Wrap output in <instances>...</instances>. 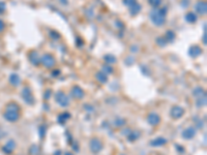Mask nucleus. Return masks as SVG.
<instances>
[{
  "label": "nucleus",
  "instance_id": "9",
  "mask_svg": "<svg viewBox=\"0 0 207 155\" xmlns=\"http://www.w3.org/2000/svg\"><path fill=\"white\" fill-rule=\"evenodd\" d=\"M41 63L45 65L46 67H53L55 64V59L53 57L52 55L50 54H46L43 56V58H41Z\"/></svg>",
  "mask_w": 207,
  "mask_h": 155
},
{
  "label": "nucleus",
  "instance_id": "12",
  "mask_svg": "<svg viewBox=\"0 0 207 155\" xmlns=\"http://www.w3.org/2000/svg\"><path fill=\"white\" fill-rule=\"evenodd\" d=\"M201 53H202V50H201V48L199 46H193L188 50V54L193 58L198 57L199 55H201Z\"/></svg>",
  "mask_w": 207,
  "mask_h": 155
},
{
  "label": "nucleus",
  "instance_id": "6",
  "mask_svg": "<svg viewBox=\"0 0 207 155\" xmlns=\"http://www.w3.org/2000/svg\"><path fill=\"white\" fill-rule=\"evenodd\" d=\"M183 114H184V110H183L181 107H179V106L172 107V109H171V111H170V116L173 119L181 118L183 116Z\"/></svg>",
  "mask_w": 207,
  "mask_h": 155
},
{
  "label": "nucleus",
  "instance_id": "18",
  "mask_svg": "<svg viewBox=\"0 0 207 155\" xmlns=\"http://www.w3.org/2000/svg\"><path fill=\"white\" fill-rule=\"evenodd\" d=\"M129 10H131V15H132V16H135V15H137L139 11L141 10V5L137 2V3L134 5V6L129 7Z\"/></svg>",
  "mask_w": 207,
  "mask_h": 155
},
{
  "label": "nucleus",
  "instance_id": "31",
  "mask_svg": "<svg viewBox=\"0 0 207 155\" xmlns=\"http://www.w3.org/2000/svg\"><path fill=\"white\" fill-rule=\"evenodd\" d=\"M65 155H74V154H73V153H70V152H66Z\"/></svg>",
  "mask_w": 207,
  "mask_h": 155
},
{
  "label": "nucleus",
  "instance_id": "28",
  "mask_svg": "<svg viewBox=\"0 0 207 155\" xmlns=\"http://www.w3.org/2000/svg\"><path fill=\"white\" fill-rule=\"evenodd\" d=\"M5 10V4L3 3V2H0V14L3 13Z\"/></svg>",
  "mask_w": 207,
  "mask_h": 155
},
{
  "label": "nucleus",
  "instance_id": "16",
  "mask_svg": "<svg viewBox=\"0 0 207 155\" xmlns=\"http://www.w3.org/2000/svg\"><path fill=\"white\" fill-rule=\"evenodd\" d=\"M185 20L188 21V23H195L197 21V16L193 11H190V13L185 15Z\"/></svg>",
  "mask_w": 207,
  "mask_h": 155
},
{
  "label": "nucleus",
  "instance_id": "29",
  "mask_svg": "<svg viewBox=\"0 0 207 155\" xmlns=\"http://www.w3.org/2000/svg\"><path fill=\"white\" fill-rule=\"evenodd\" d=\"M4 28H5V25H4V23L2 22V20H0V32H2L4 30Z\"/></svg>",
  "mask_w": 207,
  "mask_h": 155
},
{
  "label": "nucleus",
  "instance_id": "17",
  "mask_svg": "<svg viewBox=\"0 0 207 155\" xmlns=\"http://www.w3.org/2000/svg\"><path fill=\"white\" fill-rule=\"evenodd\" d=\"M96 80L99 81V83H102V84H104V83L107 82V76H106L105 73H104V71H99V73H96Z\"/></svg>",
  "mask_w": 207,
  "mask_h": 155
},
{
  "label": "nucleus",
  "instance_id": "24",
  "mask_svg": "<svg viewBox=\"0 0 207 155\" xmlns=\"http://www.w3.org/2000/svg\"><path fill=\"white\" fill-rule=\"evenodd\" d=\"M174 37H175V35L172 31H168L167 32V37H166V40L167 41H173L174 40Z\"/></svg>",
  "mask_w": 207,
  "mask_h": 155
},
{
  "label": "nucleus",
  "instance_id": "1",
  "mask_svg": "<svg viewBox=\"0 0 207 155\" xmlns=\"http://www.w3.org/2000/svg\"><path fill=\"white\" fill-rule=\"evenodd\" d=\"M20 108L15 103H10L4 112V118L10 122H16L20 117Z\"/></svg>",
  "mask_w": 207,
  "mask_h": 155
},
{
  "label": "nucleus",
  "instance_id": "13",
  "mask_svg": "<svg viewBox=\"0 0 207 155\" xmlns=\"http://www.w3.org/2000/svg\"><path fill=\"white\" fill-rule=\"evenodd\" d=\"M195 8H196V10L198 11L199 14L201 15H205L206 14V10H207V5L204 1H199L198 3L196 4V6H195Z\"/></svg>",
  "mask_w": 207,
  "mask_h": 155
},
{
  "label": "nucleus",
  "instance_id": "19",
  "mask_svg": "<svg viewBox=\"0 0 207 155\" xmlns=\"http://www.w3.org/2000/svg\"><path fill=\"white\" fill-rule=\"evenodd\" d=\"M29 58H30V60H31V62L33 64H38L40 62H38V56H37V53H35V52H32L31 54H30V56H29Z\"/></svg>",
  "mask_w": 207,
  "mask_h": 155
},
{
  "label": "nucleus",
  "instance_id": "22",
  "mask_svg": "<svg viewBox=\"0 0 207 155\" xmlns=\"http://www.w3.org/2000/svg\"><path fill=\"white\" fill-rule=\"evenodd\" d=\"M123 3L129 7H132L137 3V0H123Z\"/></svg>",
  "mask_w": 207,
  "mask_h": 155
},
{
  "label": "nucleus",
  "instance_id": "5",
  "mask_svg": "<svg viewBox=\"0 0 207 155\" xmlns=\"http://www.w3.org/2000/svg\"><path fill=\"white\" fill-rule=\"evenodd\" d=\"M89 147H90L91 152H92V153H94V154H96V153H99V152L103 149V143H102V141H100L99 139L93 138L90 141Z\"/></svg>",
  "mask_w": 207,
  "mask_h": 155
},
{
  "label": "nucleus",
  "instance_id": "2",
  "mask_svg": "<svg viewBox=\"0 0 207 155\" xmlns=\"http://www.w3.org/2000/svg\"><path fill=\"white\" fill-rule=\"evenodd\" d=\"M166 14H167L166 13V8H163V10H154L150 14V19H151L153 24H155L156 26H162L166 21L165 20Z\"/></svg>",
  "mask_w": 207,
  "mask_h": 155
},
{
  "label": "nucleus",
  "instance_id": "15",
  "mask_svg": "<svg viewBox=\"0 0 207 155\" xmlns=\"http://www.w3.org/2000/svg\"><path fill=\"white\" fill-rule=\"evenodd\" d=\"M15 148H16V144H15V142L14 141H8L3 147V151L5 152V153H11V152L15 150Z\"/></svg>",
  "mask_w": 207,
  "mask_h": 155
},
{
  "label": "nucleus",
  "instance_id": "14",
  "mask_svg": "<svg viewBox=\"0 0 207 155\" xmlns=\"http://www.w3.org/2000/svg\"><path fill=\"white\" fill-rule=\"evenodd\" d=\"M166 143H167V140L165 138L159 136V138H156L153 140V141L150 142V145L153 146V147H161V146H164Z\"/></svg>",
  "mask_w": 207,
  "mask_h": 155
},
{
  "label": "nucleus",
  "instance_id": "4",
  "mask_svg": "<svg viewBox=\"0 0 207 155\" xmlns=\"http://www.w3.org/2000/svg\"><path fill=\"white\" fill-rule=\"evenodd\" d=\"M55 100H56V103H57L59 106L64 107V108L70 105L69 97H67L66 95L63 93V92H60V91L57 92V93L55 94Z\"/></svg>",
  "mask_w": 207,
  "mask_h": 155
},
{
  "label": "nucleus",
  "instance_id": "3",
  "mask_svg": "<svg viewBox=\"0 0 207 155\" xmlns=\"http://www.w3.org/2000/svg\"><path fill=\"white\" fill-rule=\"evenodd\" d=\"M194 96L197 98V103L196 105L198 107H203L205 106L206 103V95H205V91L203 90L201 87H197L194 90Z\"/></svg>",
  "mask_w": 207,
  "mask_h": 155
},
{
  "label": "nucleus",
  "instance_id": "20",
  "mask_svg": "<svg viewBox=\"0 0 207 155\" xmlns=\"http://www.w3.org/2000/svg\"><path fill=\"white\" fill-rule=\"evenodd\" d=\"M11 83L14 86L19 85L20 84V78H19V76H17V74H13V76H11Z\"/></svg>",
  "mask_w": 207,
  "mask_h": 155
},
{
  "label": "nucleus",
  "instance_id": "30",
  "mask_svg": "<svg viewBox=\"0 0 207 155\" xmlns=\"http://www.w3.org/2000/svg\"><path fill=\"white\" fill-rule=\"evenodd\" d=\"M104 69H105V71H107V73H112L111 67H109V66H105L104 67Z\"/></svg>",
  "mask_w": 207,
  "mask_h": 155
},
{
  "label": "nucleus",
  "instance_id": "11",
  "mask_svg": "<svg viewBox=\"0 0 207 155\" xmlns=\"http://www.w3.org/2000/svg\"><path fill=\"white\" fill-rule=\"evenodd\" d=\"M72 95H73V97L76 98V99H82L85 94L81 87H79V86H74L72 89Z\"/></svg>",
  "mask_w": 207,
  "mask_h": 155
},
{
  "label": "nucleus",
  "instance_id": "27",
  "mask_svg": "<svg viewBox=\"0 0 207 155\" xmlns=\"http://www.w3.org/2000/svg\"><path fill=\"white\" fill-rule=\"evenodd\" d=\"M167 43L168 41H167V40H166V37H159L158 40V44H159V46H165Z\"/></svg>",
  "mask_w": 207,
  "mask_h": 155
},
{
  "label": "nucleus",
  "instance_id": "26",
  "mask_svg": "<svg viewBox=\"0 0 207 155\" xmlns=\"http://www.w3.org/2000/svg\"><path fill=\"white\" fill-rule=\"evenodd\" d=\"M149 2H150V4H151L152 6L158 7V6H159V5H161L162 0H149Z\"/></svg>",
  "mask_w": 207,
  "mask_h": 155
},
{
  "label": "nucleus",
  "instance_id": "8",
  "mask_svg": "<svg viewBox=\"0 0 207 155\" xmlns=\"http://www.w3.org/2000/svg\"><path fill=\"white\" fill-rule=\"evenodd\" d=\"M196 133H197L196 128L194 126H190V127L185 128V129L182 132V136H183V139H185V140H192L195 136H196Z\"/></svg>",
  "mask_w": 207,
  "mask_h": 155
},
{
  "label": "nucleus",
  "instance_id": "23",
  "mask_svg": "<svg viewBox=\"0 0 207 155\" xmlns=\"http://www.w3.org/2000/svg\"><path fill=\"white\" fill-rule=\"evenodd\" d=\"M70 115L69 114V113H63L62 115L59 116V120L63 119V120H62V123H64V121H66L67 119H70Z\"/></svg>",
  "mask_w": 207,
  "mask_h": 155
},
{
  "label": "nucleus",
  "instance_id": "32",
  "mask_svg": "<svg viewBox=\"0 0 207 155\" xmlns=\"http://www.w3.org/2000/svg\"><path fill=\"white\" fill-rule=\"evenodd\" d=\"M120 155H125V154H120Z\"/></svg>",
  "mask_w": 207,
  "mask_h": 155
},
{
  "label": "nucleus",
  "instance_id": "21",
  "mask_svg": "<svg viewBox=\"0 0 207 155\" xmlns=\"http://www.w3.org/2000/svg\"><path fill=\"white\" fill-rule=\"evenodd\" d=\"M139 135H140V133L137 132H132L131 135H129L128 140H129V141H131V142H134V141H136V140H137V139L139 138Z\"/></svg>",
  "mask_w": 207,
  "mask_h": 155
},
{
  "label": "nucleus",
  "instance_id": "10",
  "mask_svg": "<svg viewBox=\"0 0 207 155\" xmlns=\"http://www.w3.org/2000/svg\"><path fill=\"white\" fill-rule=\"evenodd\" d=\"M147 122L152 125V126H156L158 124H159L161 122V117L156 114V113H150V114L147 116Z\"/></svg>",
  "mask_w": 207,
  "mask_h": 155
},
{
  "label": "nucleus",
  "instance_id": "25",
  "mask_svg": "<svg viewBox=\"0 0 207 155\" xmlns=\"http://www.w3.org/2000/svg\"><path fill=\"white\" fill-rule=\"evenodd\" d=\"M105 60L108 62V63H114L115 62V57L114 56H112V55H107V56H105Z\"/></svg>",
  "mask_w": 207,
  "mask_h": 155
},
{
  "label": "nucleus",
  "instance_id": "7",
  "mask_svg": "<svg viewBox=\"0 0 207 155\" xmlns=\"http://www.w3.org/2000/svg\"><path fill=\"white\" fill-rule=\"evenodd\" d=\"M22 97L27 103H30V105H32V103H34V97H33V95H32V93H31V90L29 88H27V87L23 89Z\"/></svg>",
  "mask_w": 207,
  "mask_h": 155
}]
</instances>
